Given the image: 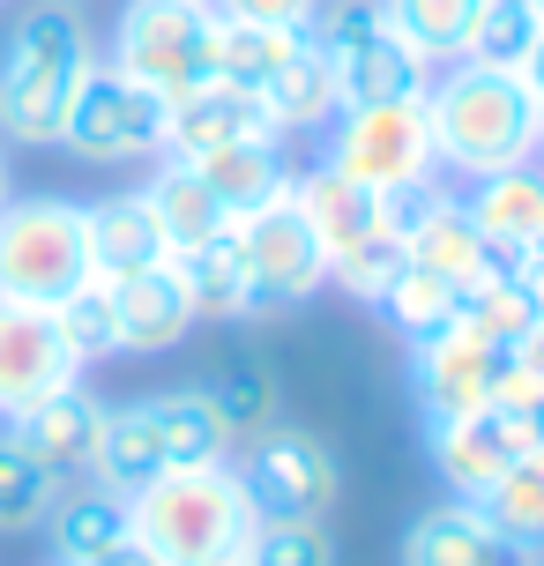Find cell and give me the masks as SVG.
Wrapping results in <instances>:
<instances>
[{
  "mask_svg": "<svg viewBox=\"0 0 544 566\" xmlns=\"http://www.w3.org/2000/svg\"><path fill=\"white\" fill-rule=\"evenodd\" d=\"M432 113V142H440V165L470 171V179H492L508 165H530L537 157V119L544 105L530 97L515 67H478V60H456L440 83L426 90Z\"/></svg>",
  "mask_w": 544,
  "mask_h": 566,
  "instance_id": "obj_1",
  "label": "cell"
},
{
  "mask_svg": "<svg viewBox=\"0 0 544 566\" xmlns=\"http://www.w3.org/2000/svg\"><path fill=\"white\" fill-rule=\"evenodd\" d=\"M90 67H97V53H90L83 15L60 0L30 8L0 45V135L23 142V149H53Z\"/></svg>",
  "mask_w": 544,
  "mask_h": 566,
  "instance_id": "obj_2",
  "label": "cell"
},
{
  "mask_svg": "<svg viewBox=\"0 0 544 566\" xmlns=\"http://www.w3.org/2000/svg\"><path fill=\"white\" fill-rule=\"evenodd\" d=\"M127 507H135V537L165 566H224L254 537V507H247V492L231 478V462L165 470V478L143 484Z\"/></svg>",
  "mask_w": 544,
  "mask_h": 566,
  "instance_id": "obj_3",
  "label": "cell"
},
{
  "mask_svg": "<svg viewBox=\"0 0 544 566\" xmlns=\"http://www.w3.org/2000/svg\"><path fill=\"white\" fill-rule=\"evenodd\" d=\"M217 0H127L113 67L157 105H179L217 83Z\"/></svg>",
  "mask_w": 544,
  "mask_h": 566,
  "instance_id": "obj_4",
  "label": "cell"
},
{
  "mask_svg": "<svg viewBox=\"0 0 544 566\" xmlns=\"http://www.w3.org/2000/svg\"><path fill=\"white\" fill-rule=\"evenodd\" d=\"M90 231L75 201H0V298L53 313L75 283H90Z\"/></svg>",
  "mask_w": 544,
  "mask_h": 566,
  "instance_id": "obj_5",
  "label": "cell"
},
{
  "mask_svg": "<svg viewBox=\"0 0 544 566\" xmlns=\"http://www.w3.org/2000/svg\"><path fill=\"white\" fill-rule=\"evenodd\" d=\"M328 165L351 171L358 187H373V195H388V201L426 195L432 171H440V142H432L426 97H396V105H351V113H336Z\"/></svg>",
  "mask_w": 544,
  "mask_h": 566,
  "instance_id": "obj_6",
  "label": "cell"
},
{
  "mask_svg": "<svg viewBox=\"0 0 544 566\" xmlns=\"http://www.w3.org/2000/svg\"><path fill=\"white\" fill-rule=\"evenodd\" d=\"M231 231H239V254H247V306L254 313H299L328 283V254H321V239L291 187L269 195L254 217H239Z\"/></svg>",
  "mask_w": 544,
  "mask_h": 566,
  "instance_id": "obj_7",
  "label": "cell"
},
{
  "mask_svg": "<svg viewBox=\"0 0 544 566\" xmlns=\"http://www.w3.org/2000/svg\"><path fill=\"white\" fill-rule=\"evenodd\" d=\"M60 149H75L83 165H127V157H157L165 149V105L135 90L119 67H90L75 105L60 119Z\"/></svg>",
  "mask_w": 544,
  "mask_h": 566,
  "instance_id": "obj_8",
  "label": "cell"
},
{
  "mask_svg": "<svg viewBox=\"0 0 544 566\" xmlns=\"http://www.w3.org/2000/svg\"><path fill=\"white\" fill-rule=\"evenodd\" d=\"M239 492H247V507L254 522H321V514L336 507V454L306 440V432H254V448L247 462L231 470Z\"/></svg>",
  "mask_w": 544,
  "mask_h": 566,
  "instance_id": "obj_9",
  "label": "cell"
},
{
  "mask_svg": "<svg viewBox=\"0 0 544 566\" xmlns=\"http://www.w3.org/2000/svg\"><path fill=\"white\" fill-rule=\"evenodd\" d=\"M500 343L470 336L462 321L448 328H432V336L410 343V380H418V402H426V418H462V410H492V380H500Z\"/></svg>",
  "mask_w": 544,
  "mask_h": 566,
  "instance_id": "obj_10",
  "label": "cell"
},
{
  "mask_svg": "<svg viewBox=\"0 0 544 566\" xmlns=\"http://www.w3.org/2000/svg\"><path fill=\"white\" fill-rule=\"evenodd\" d=\"M67 380H83V366H75V350L60 343L53 313L0 298V418H23L30 402L60 396Z\"/></svg>",
  "mask_w": 544,
  "mask_h": 566,
  "instance_id": "obj_11",
  "label": "cell"
},
{
  "mask_svg": "<svg viewBox=\"0 0 544 566\" xmlns=\"http://www.w3.org/2000/svg\"><path fill=\"white\" fill-rule=\"evenodd\" d=\"M530 448H544V440L530 432V418H508V410H462V418L432 424V462L462 500H485L492 478Z\"/></svg>",
  "mask_w": 544,
  "mask_h": 566,
  "instance_id": "obj_12",
  "label": "cell"
},
{
  "mask_svg": "<svg viewBox=\"0 0 544 566\" xmlns=\"http://www.w3.org/2000/svg\"><path fill=\"white\" fill-rule=\"evenodd\" d=\"M396 224H402V261L410 269H432V276H448L462 291V283H478L492 276V247H485V231L470 224V209L448 195H410L396 201Z\"/></svg>",
  "mask_w": 544,
  "mask_h": 566,
  "instance_id": "obj_13",
  "label": "cell"
},
{
  "mask_svg": "<svg viewBox=\"0 0 544 566\" xmlns=\"http://www.w3.org/2000/svg\"><path fill=\"white\" fill-rule=\"evenodd\" d=\"M314 45V38H306ZM328 75H336V105H396V97H426L432 90V67L410 45H402L396 30H388V15L373 30H358V38H344V45H328Z\"/></svg>",
  "mask_w": 544,
  "mask_h": 566,
  "instance_id": "obj_14",
  "label": "cell"
},
{
  "mask_svg": "<svg viewBox=\"0 0 544 566\" xmlns=\"http://www.w3.org/2000/svg\"><path fill=\"white\" fill-rule=\"evenodd\" d=\"M284 127L269 119L254 90H224L209 83L195 97L165 105V157H209V149H239V142H276Z\"/></svg>",
  "mask_w": 544,
  "mask_h": 566,
  "instance_id": "obj_15",
  "label": "cell"
},
{
  "mask_svg": "<svg viewBox=\"0 0 544 566\" xmlns=\"http://www.w3.org/2000/svg\"><path fill=\"white\" fill-rule=\"evenodd\" d=\"M113 313H119V350H172V343L195 336V291L179 276V261H157V269H135V276L113 283Z\"/></svg>",
  "mask_w": 544,
  "mask_h": 566,
  "instance_id": "obj_16",
  "label": "cell"
},
{
  "mask_svg": "<svg viewBox=\"0 0 544 566\" xmlns=\"http://www.w3.org/2000/svg\"><path fill=\"white\" fill-rule=\"evenodd\" d=\"M462 209H470V224L485 231L492 269H522L530 247L544 239V165H508L492 179H478V195Z\"/></svg>",
  "mask_w": 544,
  "mask_h": 566,
  "instance_id": "obj_17",
  "label": "cell"
},
{
  "mask_svg": "<svg viewBox=\"0 0 544 566\" xmlns=\"http://www.w3.org/2000/svg\"><path fill=\"white\" fill-rule=\"evenodd\" d=\"M8 432L23 440L45 470H53L60 484L67 478H83L90 470V454H97V432H105V402L90 396L83 380H67L60 396H45V402H30L23 418H8Z\"/></svg>",
  "mask_w": 544,
  "mask_h": 566,
  "instance_id": "obj_18",
  "label": "cell"
},
{
  "mask_svg": "<svg viewBox=\"0 0 544 566\" xmlns=\"http://www.w3.org/2000/svg\"><path fill=\"white\" fill-rule=\"evenodd\" d=\"M291 195H299V209H306V224H314V239H321V254H328V261L351 254L358 239H373L380 224H396V201L373 195V187H358V179L336 171V165H314Z\"/></svg>",
  "mask_w": 544,
  "mask_h": 566,
  "instance_id": "obj_19",
  "label": "cell"
},
{
  "mask_svg": "<svg viewBox=\"0 0 544 566\" xmlns=\"http://www.w3.org/2000/svg\"><path fill=\"white\" fill-rule=\"evenodd\" d=\"M143 201H149V217H157V231H165V254L172 261H187L195 247H209V239L231 231V209L201 187V171L187 157H165L157 179L143 187Z\"/></svg>",
  "mask_w": 544,
  "mask_h": 566,
  "instance_id": "obj_20",
  "label": "cell"
},
{
  "mask_svg": "<svg viewBox=\"0 0 544 566\" xmlns=\"http://www.w3.org/2000/svg\"><path fill=\"white\" fill-rule=\"evenodd\" d=\"M522 552L500 530H492L478 500H462V507H432L410 522V537H402V566H515Z\"/></svg>",
  "mask_w": 544,
  "mask_h": 566,
  "instance_id": "obj_21",
  "label": "cell"
},
{
  "mask_svg": "<svg viewBox=\"0 0 544 566\" xmlns=\"http://www.w3.org/2000/svg\"><path fill=\"white\" fill-rule=\"evenodd\" d=\"M172 470V454H165V432H157V410L149 402H127V410H105V432H97V454H90V478L119 492V500H135L143 484H157Z\"/></svg>",
  "mask_w": 544,
  "mask_h": 566,
  "instance_id": "obj_22",
  "label": "cell"
},
{
  "mask_svg": "<svg viewBox=\"0 0 544 566\" xmlns=\"http://www.w3.org/2000/svg\"><path fill=\"white\" fill-rule=\"evenodd\" d=\"M83 231H90V269L105 283L135 276V269H157L165 254V231H157V217H149L143 195H113V201H90L83 209Z\"/></svg>",
  "mask_w": 544,
  "mask_h": 566,
  "instance_id": "obj_23",
  "label": "cell"
},
{
  "mask_svg": "<svg viewBox=\"0 0 544 566\" xmlns=\"http://www.w3.org/2000/svg\"><path fill=\"white\" fill-rule=\"evenodd\" d=\"M195 388L217 402V418L231 424V440H254V432H269V418H276V366L261 358L254 343H224L217 366H209V380H195Z\"/></svg>",
  "mask_w": 544,
  "mask_h": 566,
  "instance_id": "obj_24",
  "label": "cell"
},
{
  "mask_svg": "<svg viewBox=\"0 0 544 566\" xmlns=\"http://www.w3.org/2000/svg\"><path fill=\"white\" fill-rule=\"evenodd\" d=\"M45 530H53V552H60V566H90L97 552H113L119 537H135V507L119 500V492H105V484H60V500H53V514H45Z\"/></svg>",
  "mask_w": 544,
  "mask_h": 566,
  "instance_id": "obj_25",
  "label": "cell"
},
{
  "mask_svg": "<svg viewBox=\"0 0 544 566\" xmlns=\"http://www.w3.org/2000/svg\"><path fill=\"white\" fill-rule=\"evenodd\" d=\"M456 321L470 328V336H485V343H500V350H515V343L537 328V291H530V276H522V269H492V276L462 283Z\"/></svg>",
  "mask_w": 544,
  "mask_h": 566,
  "instance_id": "obj_26",
  "label": "cell"
},
{
  "mask_svg": "<svg viewBox=\"0 0 544 566\" xmlns=\"http://www.w3.org/2000/svg\"><path fill=\"white\" fill-rule=\"evenodd\" d=\"M485 0H380V15L426 67H456L470 53V23Z\"/></svg>",
  "mask_w": 544,
  "mask_h": 566,
  "instance_id": "obj_27",
  "label": "cell"
},
{
  "mask_svg": "<svg viewBox=\"0 0 544 566\" xmlns=\"http://www.w3.org/2000/svg\"><path fill=\"white\" fill-rule=\"evenodd\" d=\"M201 171V187L239 217H254L269 195H284V165H276V142H239V149H209V157H187Z\"/></svg>",
  "mask_w": 544,
  "mask_h": 566,
  "instance_id": "obj_28",
  "label": "cell"
},
{
  "mask_svg": "<svg viewBox=\"0 0 544 566\" xmlns=\"http://www.w3.org/2000/svg\"><path fill=\"white\" fill-rule=\"evenodd\" d=\"M261 105H269V119H276V127H328V119L344 113V105H336V75H328V53L299 38V53L269 75Z\"/></svg>",
  "mask_w": 544,
  "mask_h": 566,
  "instance_id": "obj_29",
  "label": "cell"
},
{
  "mask_svg": "<svg viewBox=\"0 0 544 566\" xmlns=\"http://www.w3.org/2000/svg\"><path fill=\"white\" fill-rule=\"evenodd\" d=\"M149 410H157V432H165L172 470H209V462H224V454H231V424L217 418V402L201 396V388L149 396Z\"/></svg>",
  "mask_w": 544,
  "mask_h": 566,
  "instance_id": "obj_30",
  "label": "cell"
},
{
  "mask_svg": "<svg viewBox=\"0 0 544 566\" xmlns=\"http://www.w3.org/2000/svg\"><path fill=\"white\" fill-rule=\"evenodd\" d=\"M299 38H306V30L239 23V15H224V23H217V83H224V90H254V97H261V90H269V75L299 53Z\"/></svg>",
  "mask_w": 544,
  "mask_h": 566,
  "instance_id": "obj_31",
  "label": "cell"
},
{
  "mask_svg": "<svg viewBox=\"0 0 544 566\" xmlns=\"http://www.w3.org/2000/svg\"><path fill=\"white\" fill-rule=\"evenodd\" d=\"M478 514H485L515 552H537L544 544V448L515 454V462L492 478V492L478 500Z\"/></svg>",
  "mask_w": 544,
  "mask_h": 566,
  "instance_id": "obj_32",
  "label": "cell"
},
{
  "mask_svg": "<svg viewBox=\"0 0 544 566\" xmlns=\"http://www.w3.org/2000/svg\"><path fill=\"white\" fill-rule=\"evenodd\" d=\"M179 276H187V291H195L201 321H247V313H254L247 306V254H239V231L195 247V254L179 261Z\"/></svg>",
  "mask_w": 544,
  "mask_h": 566,
  "instance_id": "obj_33",
  "label": "cell"
},
{
  "mask_svg": "<svg viewBox=\"0 0 544 566\" xmlns=\"http://www.w3.org/2000/svg\"><path fill=\"white\" fill-rule=\"evenodd\" d=\"M53 500H60V478L15 440V432H0V537L38 530V522L53 514Z\"/></svg>",
  "mask_w": 544,
  "mask_h": 566,
  "instance_id": "obj_34",
  "label": "cell"
},
{
  "mask_svg": "<svg viewBox=\"0 0 544 566\" xmlns=\"http://www.w3.org/2000/svg\"><path fill=\"white\" fill-rule=\"evenodd\" d=\"M53 328H60V343L75 350V366H97V358H113V350H119L113 283H105V276L75 283V291H67V298L53 306Z\"/></svg>",
  "mask_w": 544,
  "mask_h": 566,
  "instance_id": "obj_35",
  "label": "cell"
},
{
  "mask_svg": "<svg viewBox=\"0 0 544 566\" xmlns=\"http://www.w3.org/2000/svg\"><path fill=\"white\" fill-rule=\"evenodd\" d=\"M456 298H462V291L448 276H432V269H410V261H402L396 283L380 291V313L418 343V336H432V328H448V321H456Z\"/></svg>",
  "mask_w": 544,
  "mask_h": 566,
  "instance_id": "obj_36",
  "label": "cell"
},
{
  "mask_svg": "<svg viewBox=\"0 0 544 566\" xmlns=\"http://www.w3.org/2000/svg\"><path fill=\"white\" fill-rule=\"evenodd\" d=\"M537 15H530V0H485L478 8V23H470V53L478 67H522V53L537 45Z\"/></svg>",
  "mask_w": 544,
  "mask_h": 566,
  "instance_id": "obj_37",
  "label": "cell"
},
{
  "mask_svg": "<svg viewBox=\"0 0 544 566\" xmlns=\"http://www.w3.org/2000/svg\"><path fill=\"white\" fill-rule=\"evenodd\" d=\"M396 269H402V224H380L373 239H358L351 254H336V261H328V283H344L351 298L380 306V291L396 283Z\"/></svg>",
  "mask_w": 544,
  "mask_h": 566,
  "instance_id": "obj_38",
  "label": "cell"
},
{
  "mask_svg": "<svg viewBox=\"0 0 544 566\" xmlns=\"http://www.w3.org/2000/svg\"><path fill=\"white\" fill-rule=\"evenodd\" d=\"M239 566H336V544L321 522H254Z\"/></svg>",
  "mask_w": 544,
  "mask_h": 566,
  "instance_id": "obj_39",
  "label": "cell"
},
{
  "mask_svg": "<svg viewBox=\"0 0 544 566\" xmlns=\"http://www.w3.org/2000/svg\"><path fill=\"white\" fill-rule=\"evenodd\" d=\"M217 15H239V23H284L299 30L314 15V0H217Z\"/></svg>",
  "mask_w": 544,
  "mask_h": 566,
  "instance_id": "obj_40",
  "label": "cell"
},
{
  "mask_svg": "<svg viewBox=\"0 0 544 566\" xmlns=\"http://www.w3.org/2000/svg\"><path fill=\"white\" fill-rule=\"evenodd\" d=\"M90 566H165V559H157V552H149L143 537H119L113 552H97V559H90Z\"/></svg>",
  "mask_w": 544,
  "mask_h": 566,
  "instance_id": "obj_41",
  "label": "cell"
},
{
  "mask_svg": "<svg viewBox=\"0 0 544 566\" xmlns=\"http://www.w3.org/2000/svg\"><path fill=\"white\" fill-rule=\"evenodd\" d=\"M522 83H530V97H537L544 105V30H537V45H530V53H522V67H515Z\"/></svg>",
  "mask_w": 544,
  "mask_h": 566,
  "instance_id": "obj_42",
  "label": "cell"
},
{
  "mask_svg": "<svg viewBox=\"0 0 544 566\" xmlns=\"http://www.w3.org/2000/svg\"><path fill=\"white\" fill-rule=\"evenodd\" d=\"M515 358H522V366H530V373L544 380V321H537V328H530V336L515 343Z\"/></svg>",
  "mask_w": 544,
  "mask_h": 566,
  "instance_id": "obj_43",
  "label": "cell"
},
{
  "mask_svg": "<svg viewBox=\"0 0 544 566\" xmlns=\"http://www.w3.org/2000/svg\"><path fill=\"white\" fill-rule=\"evenodd\" d=\"M530 432H537V440H544V402H537V418H530Z\"/></svg>",
  "mask_w": 544,
  "mask_h": 566,
  "instance_id": "obj_44",
  "label": "cell"
},
{
  "mask_svg": "<svg viewBox=\"0 0 544 566\" xmlns=\"http://www.w3.org/2000/svg\"><path fill=\"white\" fill-rule=\"evenodd\" d=\"M0 201H8V157H0Z\"/></svg>",
  "mask_w": 544,
  "mask_h": 566,
  "instance_id": "obj_45",
  "label": "cell"
},
{
  "mask_svg": "<svg viewBox=\"0 0 544 566\" xmlns=\"http://www.w3.org/2000/svg\"><path fill=\"white\" fill-rule=\"evenodd\" d=\"M530 15H537V23H544V0H530Z\"/></svg>",
  "mask_w": 544,
  "mask_h": 566,
  "instance_id": "obj_46",
  "label": "cell"
},
{
  "mask_svg": "<svg viewBox=\"0 0 544 566\" xmlns=\"http://www.w3.org/2000/svg\"><path fill=\"white\" fill-rule=\"evenodd\" d=\"M530 261H544V239H537V247H530Z\"/></svg>",
  "mask_w": 544,
  "mask_h": 566,
  "instance_id": "obj_47",
  "label": "cell"
},
{
  "mask_svg": "<svg viewBox=\"0 0 544 566\" xmlns=\"http://www.w3.org/2000/svg\"><path fill=\"white\" fill-rule=\"evenodd\" d=\"M537 157H544V119H537Z\"/></svg>",
  "mask_w": 544,
  "mask_h": 566,
  "instance_id": "obj_48",
  "label": "cell"
},
{
  "mask_svg": "<svg viewBox=\"0 0 544 566\" xmlns=\"http://www.w3.org/2000/svg\"><path fill=\"white\" fill-rule=\"evenodd\" d=\"M224 566H239V559H224Z\"/></svg>",
  "mask_w": 544,
  "mask_h": 566,
  "instance_id": "obj_49",
  "label": "cell"
}]
</instances>
